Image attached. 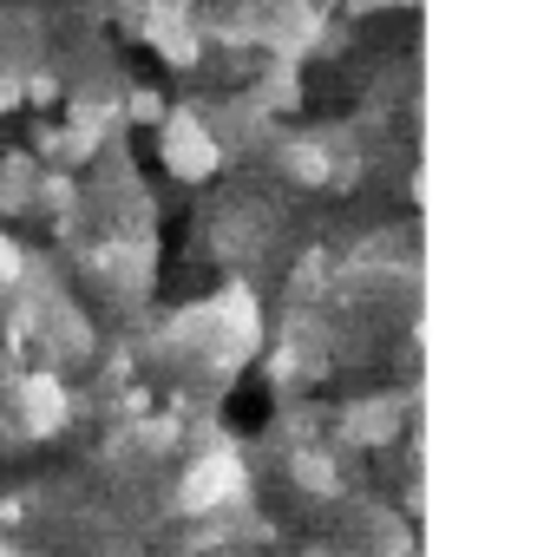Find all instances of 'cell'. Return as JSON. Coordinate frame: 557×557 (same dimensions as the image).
I'll return each mask as SVG.
<instances>
[{"mask_svg": "<svg viewBox=\"0 0 557 557\" xmlns=\"http://www.w3.org/2000/svg\"><path fill=\"white\" fill-rule=\"evenodd\" d=\"M171 164H177V171H190V177H203V171H210V145H203L197 119L171 125Z\"/></svg>", "mask_w": 557, "mask_h": 557, "instance_id": "obj_1", "label": "cell"}]
</instances>
